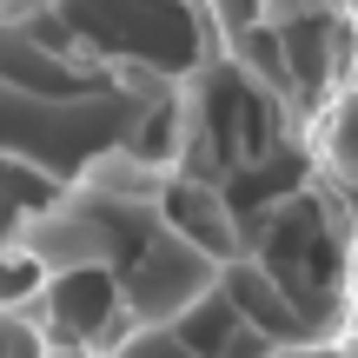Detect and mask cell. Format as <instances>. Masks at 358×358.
I'll return each instance as SVG.
<instances>
[{"mask_svg":"<svg viewBox=\"0 0 358 358\" xmlns=\"http://www.w3.org/2000/svg\"><path fill=\"white\" fill-rule=\"evenodd\" d=\"M166 219H179V239L186 245H199L206 259H219V266H232L239 259V226H232V206H226V192L213 186V179H179L173 173V186H166Z\"/></svg>","mask_w":358,"mask_h":358,"instance_id":"cell-1","label":"cell"}]
</instances>
